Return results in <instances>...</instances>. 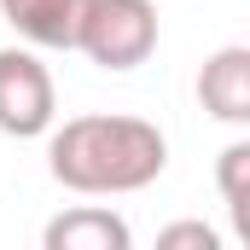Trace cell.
Returning <instances> with one entry per match:
<instances>
[{"mask_svg": "<svg viewBox=\"0 0 250 250\" xmlns=\"http://www.w3.org/2000/svg\"><path fill=\"white\" fill-rule=\"evenodd\" d=\"M87 0H0V18L29 41V47H53L76 53V23H82Z\"/></svg>", "mask_w": 250, "mask_h": 250, "instance_id": "cell-6", "label": "cell"}, {"mask_svg": "<svg viewBox=\"0 0 250 250\" xmlns=\"http://www.w3.org/2000/svg\"><path fill=\"white\" fill-rule=\"evenodd\" d=\"M59 123V87L53 70L29 47H0V134L12 140H41Z\"/></svg>", "mask_w": 250, "mask_h": 250, "instance_id": "cell-3", "label": "cell"}, {"mask_svg": "<svg viewBox=\"0 0 250 250\" xmlns=\"http://www.w3.org/2000/svg\"><path fill=\"white\" fill-rule=\"evenodd\" d=\"M157 250H221V239L204 221H175V227L157 233Z\"/></svg>", "mask_w": 250, "mask_h": 250, "instance_id": "cell-8", "label": "cell"}, {"mask_svg": "<svg viewBox=\"0 0 250 250\" xmlns=\"http://www.w3.org/2000/svg\"><path fill=\"white\" fill-rule=\"evenodd\" d=\"M198 99L215 123L250 128V47H215L198 70Z\"/></svg>", "mask_w": 250, "mask_h": 250, "instance_id": "cell-4", "label": "cell"}, {"mask_svg": "<svg viewBox=\"0 0 250 250\" xmlns=\"http://www.w3.org/2000/svg\"><path fill=\"white\" fill-rule=\"evenodd\" d=\"M47 169L64 192L123 198V192H146L169 169V140L146 117L87 111L64 128H47Z\"/></svg>", "mask_w": 250, "mask_h": 250, "instance_id": "cell-1", "label": "cell"}, {"mask_svg": "<svg viewBox=\"0 0 250 250\" xmlns=\"http://www.w3.org/2000/svg\"><path fill=\"white\" fill-rule=\"evenodd\" d=\"M41 245L47 250H128L134 233H128V221L117 209H105V204H76V209H64V215L47 221Z\"/></svg>", "mask_w": 250, "mask_h": 250, "instance_id": "cell-5", "label": "cell"}, {"mask_svg": "<svg viewBox=\"0 0 250 250\" xmlns=\"http://www.w3.org/2000/svg\"><path fill=\"white\" fill-rule=\"evenodd\" d=\"M215 187L227 198L239 233H250V140H233V146L215 157Z\"/></svg>", "mask_w": 250, "mask_h": 250, "instance_id": "cell-7", "label": "cell"}, {"mask_svg": "<svg viewBox=\"0 0 250 250\" xmlns=\"http://www.w3.org/2000/svg\"><path fill=\"white\" fill-rule=\"evenodd\" d=\"M76 53L99 70H140L157 53V6L151 0H87L76 23Z\"/></svg>", "mask_w": 250, "mask_h": 250, "instance_id": "cell-2", "label": "cell"}]
</instances>
